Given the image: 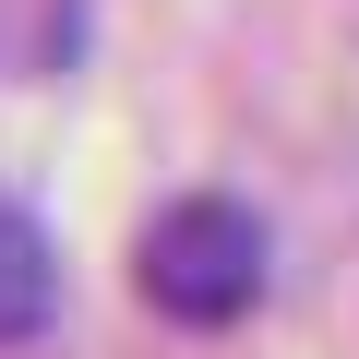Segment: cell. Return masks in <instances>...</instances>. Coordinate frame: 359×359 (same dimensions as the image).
Returning <instances> with one entry per match:
<instances>
[{
  "mask_svg": "<svg viewBox=\"0 0 359 359\" xmlns=\"http://www.w3.org/2000/svg\"><path fill=\"white\" fill-rule=\"evenodd\" d=\"M132 287H144L168 323H192V335L240 323V311L264 299V216L228 204V192L168 204V216L144 228V252H132Z\"/></svg>",
  "mask_w": 359,
  "mask_h": 359,
  "instance_id": "1",
  "label": "cell"
},
{
  "mask_svg": "<svg viewBox=\"0 0 359 359\" xmlns=\"http://www.w3.org/2000/svg\"><path fill=\"white\" fill-rule=\"evenodd\" d=\"M48 311H60V252H48V228H36V216L0 204V347L48 335Z\"/></svg>",
  "mask_w": 359,
  "mask_h": 359,
  "instance_id": "2",
  "label": "cell"
}]
</instances>
